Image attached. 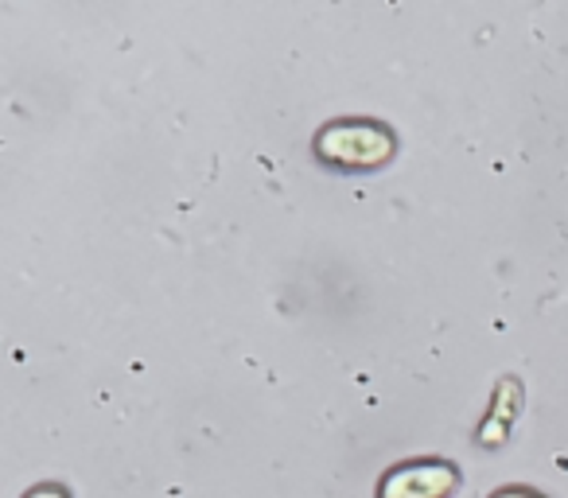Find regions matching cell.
I'll return each instance as SVG.
<instances>
[{
	"label": "cell",
	"instance_id": "5b68a950",
	"mask_svg": "<svg viewBox=\"0 0 568 498\" xmlns=\"http://www.w3.org/2000/svg\"><path fill=\"white\" fill-rule=\"evenodd\" d=\"M495 498H541V495H534V490H498Z\"/></svg>",
	"mask_w": 568,
	"mask_h": 498
},
{
	"label": "cell",
	"instance_id": "277c9868",
	"mask_svg": "<svg viewBox=\"0 0 568 498\" xmlns=\"http://www.w3.org/2000/svg\"><path fill=\"white\" fill-rule=\"evenodd\" d=\"M28 498H67V490L63 487H36Z\"/></svg>",
	"mask_w": 568,
	"mask_h": 498
},
{
	"label": "cell",
	"instance_id": "3957f363",
	"mask_svg": "<svg viewBox=\"0 0 568 498\" xmlns=\"http://www.w3.org/2000/svg\"><path fill=\"white\" fill-rule=\"evenodd\" d=\"M518 405H521V386L514 378H506L495 394V409H490L487 425H483V433H479V440L487 444V448L506 440V428H510V420L518 417Z\"/></svg>",
	"mask_w": 568,
	"mask_h": 498
},
{
	"label": "cell",
	"instance_id": "6da1fadb",
	"mask_svg": "<svg viewBox=\"0 0 568 498\" xmlns=\"http://www.w3.org/2000/svg\"><path fill=\"white\" fill-rule=\"evenodd\" d=\"M316 152L339 167H378L394 156V133L371 121H339L316 136Z\"/></svg>",
	"mask_w": 568,
	"mask_h": 498
},
{
	"label": "cell",
	"instance_id": "7a4b0ae2",
	"mask_svg": "<svg viewBox=\"0 0 568 498\" xmlns=\"http://www.w3.org/2000/svg\"><path fill=\"white\" fill-rule=\"evenodd\" d=\"M459 471L452 464H402L386 471L378 498H452Z\"/></svg>",
	"mask_w": 568,
	"mask_h": 498
}]
</instances>
